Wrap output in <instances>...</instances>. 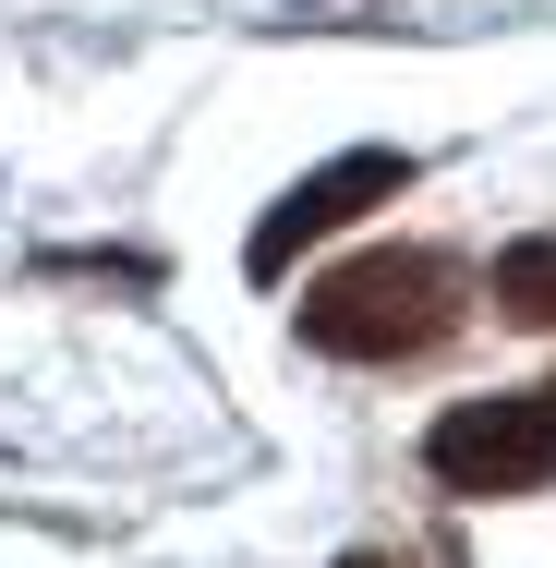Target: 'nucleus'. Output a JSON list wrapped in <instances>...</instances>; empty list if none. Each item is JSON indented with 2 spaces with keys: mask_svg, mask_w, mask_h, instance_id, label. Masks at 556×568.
I'll use <instances>...</instances> for the list:
<instances>
[{
  "mask_svg": "<svg viewBox=\"0 0 556 568\" xmlns=\"http://www.w3.org/2000/svg\"><path fill=\"white\" fill-rule=\"evenodd\" d=\"M303 351L327 363H424L472 327V266L436 254V242H375L327 278H303Z\"/></svg>",
  "mask_w": 556,
  "mask_h": 568,
  "instance_id": "nucleus-1",
  "label": "nucleus"
},
{
  "mask_svg": "<svg viewBox=\"0 0 556 568\" xmlns=\"http://www.w3.org/2000/svg\"><path fill=\"white\" fill-rule=\"evenodd\" d=\"M424 471L447 496H545L556 484V387H496V399H447L424 424Z\"/></svg>",
  "mask_w": 556,
  "mask_h": 568,
  "instance_id": "nucleus-2",
  "label": "nucleus"
},
{
  "mask_svg": "<svg viewBox=\"0 0 556 568\" xmlns=\"http://www.w3.org/2000/svg\"><path fill=\"white\" fill-rule=\"evenodd\" d=\"M412 170H424L412 145H351V158H327V170H303L266 219L242 230V278H266V291H279V278H291L315 242H338L363 206H400V194H412Z\"/></svg>",
  "mask_w": 556,
  "mask_h": 568,
  "instance_id": "nucleus-3",
  "label": "nucleus"
},
{
  "mask_svg": "<svg viewBox=\"0 0 556 568\" xmlns=\"http://www.w3.org/2000/svg\"><path fill=\"white\" fill-rule=\"evenodd\" d=\"M484 303H496L508 327H545V339H556V230H533V242H508V254H496Z\"/></svg>",
  "mask_w": 556,
  "mask_h": 568,
  "instance_id": "nucleus-4",
  "label": "nucleus"
},
{
  "mask_svg": "<svg viewBox=\"0 0 556 568\" xmlns=\"http://www.w3.org/2000/svg\"><path fill=\"white\" fill-rule=\"evenodd\" d=\"M37 278H121V291H158V254H37Z\"/></svg>",
  "mask_w": 556,
  "mask_h": 568,
  "instance_id": "nucleus-5",
  "label": "nucleus"
},
{
  "mask_svg": "<svg viewBox=\"0 0 556 568\" xmlns=\"http://www.w3.org/2000/svg\"><path fill=\"white\" fill-rule=\"evenodd\" d=\"M338 568H459V545L447 532H412V545H351Z\"/></svg>",
  "mask_w": 556,
  "mask_h": 568,
  "instance_id": "nucleus-6",
  "label": "nucleus"
}]
</instances>
